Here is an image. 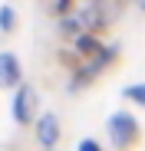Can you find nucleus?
Returning a JSON list of instances; mask_svg holds the SVG:
<instances>
[{
	"instance_id": "nucleus-4",
	"label": "nucleus",
	"mask_w": 145,
	"mask_h": 151,
	"mask_svg": "<svg viewBox=\"0 0 145 151\" xmlns=\"http://www.w3.org/2000/svg\"><path fill=\"white\" fill-rule=\"evenodd\" d=\"M36 138H40L43 148H56V141H59V122H56V115H43L36 122Z\"/></svg>"
},
{
	"instance_id": "nucleus-3",
	"label": "nucleus",
	"mask_w": 145,
	"mask_h": 151,
	"mask_svg": "<svg viewBox=\"0 0 145 151\" xmlns=\"http://www.w3.org/2000/svg\"><path fill=\"white\" fill-rule=\"evenodd\" d=\"M20 86V59L13 53H0V89Z\"/></svg>"
},
{
	"instance_id": "nucleus-6",
	"label": "nucleus",
	"mask_w": 145,
	"mask_h": 151,
	"mask_svg": "<svg viewBox=\"0 0 145 151\" xmlns=\"http://www.w3.org/2000/svg\"><path fill=\"white\" fill-rule=\"evenodd\" d=\"M125 99H132V102L145 105V82H135V86H129V89H125Z\"/></svg>"
},
{
	"instance_id": "nucleus-8",
	"label": "nucleus",
	"mask_w": 145,
	"mask_h": 151,
	"mask_svg": "<svg viewBox=\"0 0 145 151\" xmlns=\"http://www.w3.org/2000/svg\"><path fill=\"white\" fill-rule=\"evenodd\" d=\"M63 30H66V33H76V36H79V20H63Z\"/></svg>"
},
{
	"instance_id": "nucleus-2",
	"label": "nucleus",
	"mask_w": 145,
	"mask_h": 151,
	"mask_svg": "<svg viewBox=\"0 0 145 151\" xmlns=\"http://www.w3.org/2000/svg\"><path fill=\"white\" fill-rule=\"evenodd\" d=\"M33 102H36L33 89H30V86H20L17 95H13V122L30 125V122H33Z\"/></svg>"
},
{
	"instance_id": "nucleus-1",
	"label": "nucleus",
	"mask_w": 145,
	"mask_h": 151,
	"mask_svg": "<svg viewBox=\"0 0 145 151\" xmlns=\"http://www.w3.org/2000/svg\"><path fill=\"white\" fill-rule=\"evenodd\" d=\"M109 138L115 148H129L138 141V122L129 115V112H115L109 118Z\"/></svg>"
},
{
	"instance_id": "nucleus-7",
	"label": "nucleus",
	"mask_w": 145,
	"mask_h": 151,
	"mask_svg": "<svg viewBox=\"0 0 145 151\" xmlns=\"http://www.w3.org/2000/svg\"><path fill=\"white\" fill-rule=\"evenodd\" d=\"M13 23H17V13L10 7H0V30H13Z\"/></svg>"
},
{
	"instance_id": "nucleus-10",
	"label": "nucleus",
	"mask_w": 145,
	"mask_h": 151,
	"mask_svg": "<svg viewBox=\"0 0 145 151\" xmlns=\"http://www.w3.org/2000/svg\"><path fill=\"white\" fill-rule=\"evenodd\" d=\"M69 4H72V0H56V10H59V13H66V10H69Z\"/></svg>"
},
{
	"instance_id": "nucleus-9",
	"label": "nucleus",
	"mask_w": 145,
	"mask_h": 151,
	"mask_svg": "<svg viewBox=\"0 0 145 151\" xmlns=\"http://www.w3.org/2000/svg\"><path fill=\"white\" fill-rule=\"evenodd\" d=\"M79 151H102L99 145H96L92 138H86V141H79Z\"/></svg>"
},
{
	"instance_id": "nucleus-5",
	"label": "nucleus",
	"mask_w": 145,
	"mask_h": 151,
	"mask_svg": "<svg viewBox=\"0 0 145 151\" xmlns=\"http://www.w3.org/2000/svg\"><path fill=\"white\" fill-rule=\"evenodd\" d=\"M72 46H76V53H79V56H96V53H99V49H102V43L96 40L92 33H79V36H76V43H72Z\"/></svg>"
}]
</instances>
